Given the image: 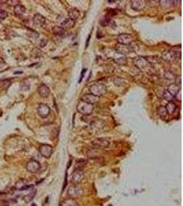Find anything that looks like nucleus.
<instances>
[{"mask_svg":"<svg viewBox=\"0 0 183 206\" xmlns=\"http://www.w3.org/2000/svg\"><path fill=\"white\" fill-rule=\"evenodd\" d=\"M38 92L42 98H46L49 94V88L45 84H41L38 88Z\"/></svg>","mask_w":183,"mask_h":206,"instance_id":"15","label":"nucleus"},{"mask_svg":"<svg viewBox=\"0 0 183 206\" xmlns=\"http://www.w3.org/2000/svg\"><path fill=\"white\" fill-rule=\"evenodd\" d=\"M61 27L63 28L64 30L70 29L75 25V21L70 19V18H67V19H65L64 21H63V22L61 23Z\"/></svg>","mask_w":183,"mask_h":206,"instance_id":"18","label":"nucleus"},{"mask_svg":"<svg viewBox=\"0 0 183 206\" xmlns=\"http://www.w3.org/2000/svg\"><path fill=\"white\" fill-rule=\"evenodd\" d=\"M89 91L90 93L100 98L106 93V87L104 84L96 83L90 86Z\"/></svg>","mask_w":183,"mask_h":206,"instance_id":"2","label":"nucleus"},{"mask_svg":"<svg viewBox=\"0 0 183 206\" xmlns=\"http://www.w3.org/2000/svg\"><path fill=\"white\" fill-rule=\"evenodd\" d=\"M39 153L43 157L45 158H49L51 157L52 153H53V149L50 145L43 144L39 147Z\"/></svg>","mask_w":183,"mask_h":206,"instance_id":"9","label":"nucleus"},{"mask_svg":"<svg viewBox=\"0 0 183 206\" xmlns=\"http://www.w3.org/2000/svg\"><path fill=\"white\" fill-rule=\"evenodd\" d=\"M37 112L39 115L42 118H45L48 115H49L50 109L49 106L46 105V104H40L38 107Z\"/></svg>","mask_w":183,"mask_h":206,"instance_id":"8","label":"nucleus"},{"mask_svg":"<svg viewBox=\"0 0 183 206\" xmlns=\"http://www.w3.org/2000/svg\"><path fill=\"white\" fill-rule=\"evenodd\" d=\"M132 50L131 47H130V45H121V44H119L116 46V52H117L122 54V55H125L126 54L129 53L130 51Z\"/></svg>","mask_w":183,"mask_h":206,"instance_id":"16","label":"nucleus"},{"mask_svg":"<svg viewBox=\"0 0 183 206\" xmlns=\"http://www.w3.org/2000/svg\"><path fill=\"white\" fill-rule=\"evenodd\" d=\"M13 11L16 16L20 17V16H22L25 13V8L21 4H16L14 6Z\"/></svg>","mask_w":183,"mask_h":206,"instance_id":"19","label":"nucleus"},{"mask_svg":"<svg viewBox=\"0 0 183 206\" xmlns=\"http://www.w3.org/2000/svg\"><path fill=\"white\" fill-rule=\"evenodd\" d=\"M178 54L180 55V52H178L177 51H175L174 50H170L165 51L162 54V59L167 62L174 61L178 59Z\"/></svg>","mask_w":183,"mask_h":206,"instance_id":"4","label":"nucleus"},{"mask_svg":"<svg viewBox=\"0 0 183 206\" xmlns=\"http://www.w3.org/2000/svg\"><path fill=\"white\" fill-rule=\"evenodd\" d=\"M112 59L116 63L119 65H125L127 63V58H126V55L119 53L117 52H115L113 54Z\"/></svg>","mask_w":183,"mask_h":206,"instance_id":"11","label":"nucleus"},{"mask_svg":"<svg viewBox=\"0 0 183 206\" xmlns=\"http://www.w3.org/2000/svg\"><path fill=\"white\" fill-rule=\"evenodd\" d=\"M174 98H176L177 99H178V101H181V89L179 90V91L178 93H177V94L176 95V96H175Z\"/></svg>","mask_w":183,"mask_h":206,"instance_id":"36","label":"nucleus"},{"mask_svg":"<svg viewBox=\"0 0 183 206\" xmlns=\"http://www.w3.org/2000/svg\"><path fill=\"white\" fill-rule=\"evenodd\" d=\"M12 81L10 79H4L0 81V91L7 90L11 85Z\"/></svg>","mask_w":183,"mask_h":206,"instance_id":"22","label":"nucleus"},{"mask_svg":"<svg viewBox=\"0 0 183 206\" xmlns=\"http://www.w3.org/2000/svg\"><path fill=\"white\" fill-rule=\"evenodd\" d=\"M165 107L167 111V113L170 114L171 115V114L174 113V111H176L177 106L174 102L170 101V102H168V103L167 104Z\"/></svg>","mask_w":183,"mask_h":206,"instance_id":"23","label":"nucleus"},{"mask_svg":"<svg viewBox=\"0 0 183 206\" xmlns=\"http://www.w3.org/2000/svg\"><path fill=\"white\" fill-rule=\"evenodd\" d=\"M20 88L22 91H28L30 89V83L28 81H23V83H21Z\"/></svg>","mask_w":183,"mask_h":206,"instance_id":"31","label":"nucleus"},{"mask_svg":"<svg viewBox=\"0 0 183 206\" xmlns=\"http://www.w3.org/2000/svg\"><path fill=\"white\" fill-rule=\"evenodd\" d=\"M130 6L134 11H141L145 8V2L141 0H132L130 1Z\"/></svg>","mask_w":183,"mask_h":206,"instance_id":"14","label":"nucleus"},{"mask_svg":"<svg viewBox=\"0 0 183 206\" xmlns=\"http://www.w3.org/2000/svg\"><path fill=\"white\" fill-rule=\"evenodd\" d=\"M90 39V35H89V37H88V39H87V42H86V47H87V46H88V42H89L88 41H89V39Z\"/></svg>","mask_w":183,"mask_h":206,"instance_id":"38","label":"nucleus"},{"mask_svg":"<svg viewBox=\"0 0 183 206\" xmlns=\"http://www.w3.org/2000/svg\"><path fill=\"white\" fill-rule=\"evenodd\" d=\"M133 63L136 67L143 71H148L150 69V63L146 59V58L143 57H137L133 59Z\"/></svg>","mask_w":183,"mask_h":206,"instance_id":"3","label":"nucleus"},{"mask_svg":"<svg viewBox=\"0 0 183 206\" xmlns=\"http://www.w3.org/2000/svg\"><path fill=\"white\" fill-rule=\"evenodd\" d=\"M82 173L80 170H76L73 173V175H72L71 181L73 182V183H76V184L80 183L82 180V178H83V175H82Z\"/></svg>","mask_w":183,"mask_h":206,"instance_id":"17","label":"nucleus"},{"mask_svg":"<svg viewBox=\"0 0 183 206\" xmlns=\"http://www.w3.org/2000/svg\"><path fill=\"white\" fill-rule=\"evenodd\" d=\"M117 15V11L115 9H110V10H108V16L107 17H112V16H114V15Z\"/></svg>","mask_w":183,"mask_h":206,"instance_id":"34","label":"nucleus"},{"mask_svg":"<svg viewBox=\"0 0 183 206\" xmlns=\"http://www.w3.org/2000/svg\"><path fill=\"white\" fill-rule=\"evenodd\" d=\"M40 168H41V164L39 161H36L35 159L30 160L26 165V169L28 170V171L32 173H37V171H39Z\"/></svg>","mask_w":183,"mask_h":206,"instance_id":"7","label":"nucleus"},{"mask_svg":"<svg viewBox=\"0 0 183 206\" xmlns=\"http://www.w3.org/2000/svg\"><path fill=\"white\" fill-rule=\"evenodd\" d=\"M86 71V69H83L82 71V73H81V77H80V81H79V83H81L82 81V79H83V78H84V74H85V72Z\"/></svg>","mask_w":183,"mask_h":206,"instance_id":"37","label":"nucleus"},{"mask_svg":"<svg viewBox=\"0 0 183 206\" xmlns=\"http://www.w3.org/2000/svg\"><path fill=\"white\" fill-rule=\"evenodd\" d=\"M165 79L167 81H170L172 83H174V82L176 81V76L174 74V73L170 71H165L164 73ZM171 83V84H172Z\"/></svg>","mask_w":183,"mask_h":206,"instance_id":"25","label":"nucleus"},{"mask_svg":"<svg viewBox=\"0 0 183 206\" xmlns=\"http://www.w3.org/2000/svg\"><path fill=\"white\" fill-rule=\"evenodd\" d=\"M81 101L88 104H90V105H94V104L98 103L100 101V98L94 96L91 93H86L84 94L83 96L82 97Z\"/></svg>","mask_w":183,"mask_h":206,"instance_id":"10","label":"nucleus"},{"mask_svg":"<svg viewBox=\"0 0 183 206\" xmlns=\"http://www.w3.org/2000/svg\"><path fill=\"white\" fill-rule=\"evenodd\" d=\"M93 105L80 101L77 105V111L82 115H88L93 113Z\"/></svg>","mask_w":183,"mask_h":206,"instance_id":"1","label":"nucleus"},{"mask_svg":"<svg viewBox=\"0 0 183 206\" xmlns=\"http://www.w3.org/2000/svg\"><path fill=\"white\" fill-rule=\"evenodd\" d=\"M6 65V62L4 60L3 58L0 57V68H2L5 66Z\"/></svg>","mask_w":183,"mask_h":206,"instance_id":"35","label":"nucleus"},{"mask_svg":"<svg viewBox=\"0 0 183 206\" xmlns=\"http://www.w3.org/2000/svg\"><path fill=\"white\" fill-rule=\"evenodd\" d=\"M160 4L163 8H168L173 4L172 1H160Z\"/></svg>","mask_w":183,"mask_h":206,"instance_id":"32","label":"nucleus"},{"mask_svg":"<svg viewBox=\"0 0 183 206\" xmlns=\"http://www.w3.org/2000/svg\"><path fill=\"white\" fill-rule=\"evenodd\" d=\"M180 89L178 87V85H176V83H172L168 86L167 91L173 96L175 97Z\"/></svg>","mask_w":183,"mask_h":206,"instance_id":"20","label":"nucleus"},{"mask_svg":"<svg viewBox=\"0 0 183 206\" xmlns=\"http://www.w3.org/2000/svg\"><path fill=\"white\" fill-rule=\"evenodd\" d=\"M52 33L55 35L57 36H62L65 33V30H64L61 26H58L56 25L52 28Z\"/></svg>","mask_w":183,"mask_h":206,"instance_id":"27","label":"nucleus"},{"mask_svg":"<svg viewBox=\"0 0 183 206\" xmlns=\"http://www.w3.org/2000/svg\"><path fill=\"white\" fill-rule=\"evenodd\" d=\"M157 113L158 114V115H159L161 118H165L168 115L167 111L165 107L162 105L159 106V107L157 108Z\"/></svg>","mask_w":183,"mask_h":206,"instance_id":"24","label":"nucleus"},{"mask_svg":"<svg viewBox=\"0 0 183 206\" xmlns=\"http://www.w3.org/2000/svg\"><path fill=\"white\" fill-rule=\"evenodd\" d=\"M8 17V13L4 10H0V21H2Z\"/></svg>","mask_w":183,"mask_h":206,"instance_id":"33","label":"nucleus"},{"mask_svg":"<svg viewBox=\"0 0 183 206\" xmlns=\"http://www.w3.org/2000/svg\"><path fill=\"white\" fill-rule=\"evenodd\" d=\"M36 193H37V190L35 189H33L32 190V191H30V193L29 194H28V195H25L23 197V200L25 201V202H27V203H29V202H30L33 200L34 198H35V195H36Z\"/></svg>","mask_w":183,"mask_h":206,"instance_id":"26","label":"nucleus"},{"mask_svg":"<svg viewBox=\"0 0 183 206\" xmlns=\"http://www.w3.org/2000/svg\"><path fill=\"white\" fill-rule=\"evenodd\" d=\"M91 144L94 147L98 148V149H106V148H108L110 145L109 141L107 139L103 138V137L95 138L93 140Z\"/></svg>","mask_w":183,"mask_h":206,"instance_id":"6","label":"nucleus"},{"mask_svg":"<svg viewBox=\"0 0 183 206\" xmlns=\"http://www.w3.org/2000/svg\"><path fill=\"white\" fill-rule=\"evenodd\" d=\"M117 40L119 44L124 45H128L132 43V42L134 40V38L131 35H130V34L122 33L120 34V35L118 36Z\"/></svg>","mask_w":183,"mask_h":206,"instance_id":"5","label":"nucleus"},{"mask_svg":"<svg viewBox=\"0 0 183 206\" xmlns=\"http://www.w3.org/2000/svg\"><path fill=\"white\" fill-rule=\"evenodd\" d=\"M86 161L84 159H78L76 161V168L77 170H81L82 168H84L86 165Z\"/></svg>","mask_w":183,"mask_h":206,"instance_id":"29","label":"nucleus"},{"mask_svg":"<svg viewBox=\"0 0 183 206\" xmlns=\"http://www.w3.org/2000/svg\"><path fill=\"white\" fill-rule=\"evenodd\" d=\"M33 23L36 26L43 27L46 23V19L41 14L37 13L34 15L33 17Z\"/></svg>","mask_w":183,"mask_h":206,"instance_id":"12","label":"nucleus"},{"mask_svg":"<svg viewBox=\"0 0 183 206\" xmlns=\"http://www.w3.org/2000/svg\"><path fill=\"white\" fill-rule=\"evenodd\" d=\"M163 98L165 100V101L170 102L172 101L173 99L174 98V97L171 94V93L169 92L167 90H165V91H164L163 94Z\"/></svg>","mask_w":183,"mask_h":206,"instance_id":"30","label":"nucleus"},{"mask_svg":"<svg viewBox=\"0 0 183 206\" xmlns=\"http://www.w3.org/2000/svg\"><path fill=\"white\" fill-rule=\"evenodd\" d=\"M31 186L28 185V182L27 180L24 179H21L15 183V189L17 190H25L29 189Z\"/></svg>","mask_w":183,"mask_h":206,"instance_id":"13","label":"nucleus"},{"mask_svg":"<svg viewBox=\"0 0 183 206\" xmlns=\"http://www.w3.org/2000/svg\"><path fill=\"white\" fill-rule=\"evenodd\" d=\"M32 206H37V204H35V203H33V205H32Z\"/></svg>","mask_w":183,"mask_h":206,"instance_id":"39","label":"nucleus"},{"mask_svg":"<svg viewBox=\"0 0 183 206\" xmlns=\"http://www.w3.org/2000/svg\"><path fill=\"white\" fill-rule=\"evenodd\" d=\"M68 15H69V18L73 19V21H76V20H77L80 17V11H78L77 8H71V10H69Z\"/></svg>","mask_w":183,"mask_h":206,"instance_id":"21","label":"nucleus"},{"mask_svg":"<svg viewBox=\"0 0 183 206\" xmlns=\"http://www.w3.org/2000/svg\"><path fill=\"white\" fill-rule=\"evenodd\" d=\"M110 22L111 21H110V18L107 17V16H105V17H102L99 21V23H100V24H101V25H102V26H104V27L108 26V25L110 24Z\"/></svg>","mask_w":183,"mask_h":206,"instance_id":"28","label":"nucleus"}]
</instances>
